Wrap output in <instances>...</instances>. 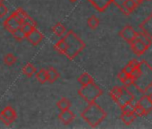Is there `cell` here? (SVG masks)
<instances>
[{"instance_id": "38", "label": "cell", "mask_w": 152, "mask_h": 129, "mask_svg": "<svg viewBox=\"0 0 152 129\" xmlns=\"http://www.w3.org/2000/svg\"><path fill=\"white\" fill-rule=\"evenodd\" d=\"M69 1H70V2H72V3H74V2L77 1V0H69Z\"/></svg>"}, {"instance_id": "25", "label": "cell", "mask_w": 152, "mask_h": 129, "mask_svg": "<svg viewBox=\"0 0 152 129\" xmlns=\"http://www.w3.org/2000/svg\"><path fill=\"white\" fill-rule=\"evenodd\" d=\"M13 37L17 40V41H23L24 39H26V34L23 32V31L22 30V28H18L16 30H15L14 32H11Z\"/></svg>"}, {"instance_id": "14", "label": "cell", "mask_w": 152, "mask_h": 129, "mask_svg": "<svg viewBox=\"0 0 152 129\" xmlns=\"http://www.w3.org/2000/svg\"><path fill=\"white\" fill-rule=\"evenodd\" d=\"M120 117L125 125H130L131 124H132L135 121L137 115L134 112H122Z\"/></svg>"}, {"instance_id": "8", "label": "cell", "mask_w": 152, "mask_h": 129, "mask_svg": "<svg viewBox=\"0 0 152 129\" xmlns=\"http://www.w3.org/2000/svg\"><path fill=\"white\" fill-rule=\"evenodd\" d=\"M119 36L124 41L130 44L132 41H133L137 38V32L133 29L132 26L126 25L119 32Z\"/></svg>"}, {"instance_id": "28", "label": "cell", "mask_w": 152, "mask_h": 129, "mask_svg": "<svg viewBox=\"0 0 152 129\" xmlns=\"http://www.w3.org/2000/svg\"><path fill=\"white\" fill-rule=\"evenodd\" d=\"M124 4L125 5V7L132 13L136 8H137V7L139 6L138 4H137V2L135 1V0H124Z\"/></svg>"}, {"instance_id": "3", "label": "cell", "mask_w": 152, "mask_h": 129, "mask_svg": "<svg viewBox=\"0 0 152 129\" xmlns=\"http://www.w3.org/2000/svg\"><path fill=\"white\" fill-rule=\"evenodd\" d=\"M63 38L67 46L64 56L69 60H73L86 47L85 42L72 30H70Z\"/></svg>"}, {"instance_id": "10", "label": "cell", "mask_w": 152, "mask_h": 129, "mask_svg": "<svg viewBox=\"0 0 152 129\" xmlns=\"http://www.w3.org/2000/svg\"><path fill=\"white\" fill-rule=\"evenodd\" d=\"M140 32L146 34L150 40H152V14H150L144 21L139 25Z\"/></svg>"}, {"instance_id": "5", "label": "cell", "mask_w": 152, "mask_h": 129, "mask_svg": "<svg viewBox=\"0 0 152 129\" xmlns=\"http://www.w3.org/2000/svg\"><path fill=\"white\" fill-rule=\"evenodd\" d=\"M16 118H17L16 111L11 106L5 107V108L0 112V120L7 126L13 124Z\"/></svg>"}, {"instance_id": "18", "label": "cell", "mask_w": 152, "mask_h": 129, "mask_svg": "<svg viewBox=\"0 0 152 129\" xmlns=\"http://www.w3.org/2000/svg\"><path fill=\"white\" fill-rule=\"evenodd\" d=\"M36 79L37 81L41 84H44L45 83L48 82V71L44 68L39 70L37 73H36Z\"/></svg>"}, {"instance_id": "32", "label": "cell", "mask_w": 152, "mask_h": 129, "mask_svg": "<svg viewBox=\"0 0 152 129\" xmlns=\"http://www.w3.org/2000/svg\"><path fill=\"white\" fill-rule=\"evenodd\" d=\"M134 108H135V106H133L132 103H128L123 108H121V110L122 112H134Z\"/></svg>"}, {"instance_id": "20", "label": "cell", "mask_w": 152, "mask_h": 129, "mask_svg": "<svg viewBox=\"0 0 152 129\" xmlns=\"http://www.w3.org/2000/svg\"><path fill=\"white\" fill-rule=\"evenodd\" d=\"M65 27L64 26L63 23H57L56 24H55L52 28V32L55 35L58 36V37H62L64 33H65Z\"/></svg>"}, {"instance_id": "15", "label": "cell", "mask_w": 152, "mask_h": 129, "mask_svg": "<svg viewBox=\"0 0 152 129\" xmlns=\"http://www.w3.org/2000/svg\"><path fill=\"white\" fill-rule=\"evenodd\" d=\"M22 71H23V74L28 78H31L37 73V69H36L35 66L31 63H27L23 67Z\"/></svg>"}, {"instance_id": "27", "label": "cell", "mask_w": 152, "mask_h": 129, "mask_svg": "<svg viewBox=\"0 0 152 129\" xmlns=\"http://www.w3.org/2000/svg\"><path fill=\"white\" fill-rule=\"evenodd\" d=\"M137 38L140 39V40H142L144 43H146L148 47H150L152 45V40H150L146 34H144L142 32H137Z\"/></svg>"}, {"instance_id": "13", "label": "cell", "mask_w": 152, "mask_h": 129, "mask_svg": "<svg viewBox=\"0 0 152 129\" xmlns=\"http://www.w3.org/2000/svg\"><path fill=\"white\" fill-rule=\"evenodd\" d=\"M76 116L75 114L69 109H66V110H63L59 113L58 115V118L59 120L64 124V125H70L74 119H75Z\"/></svg>"}, {"instance_id": "2", "label": "cell", "mask_w": 152, "mask_h": 129, "mask_svg": "<svg viewBox=\"0 0 152 129\" xmlns=\"http://www.w3.org/2000/svg\"><path fill=\"white\" fill-rule=\"evenodd\" d=\"M107 116V112L98 103H96V101L88 103V106L81 114L82 118L91 127H96L100 125Z\"/></svg>"}, {"instance_id": "9", "label": "cell", "mask_w": 152, "mask_h": 129, "mask_svg": "<svg viewBox=\"0 0 152 129\" xmlns=\"http://www.w3.org/2000/svg\"><path fill=\"white\" fill-rule=\"evenodd\" d=\"M130 48L132 49V51L138 56H142L148 49V46L144 43L142 40H140V39L136 38L133 41H132L130 43Z\"/></svg>"}, {"instance_id": "33", "label": "cell", "mask_w": 152, "mask_h": 129, "mask_svg": "<svg viewBox=\"0 0 152 129\" xmlns=\"http://www.w3.org/2000/svg\"><path fill=\"white\" fill-rule=\"evenodd\" d=\"M119 9H120V11L124 15H126V16H128V15H130L131 14H132V12L125 7V5L123 3V4H121V5H119L118 7H117Z\"/></svg>"}, {"instance_id": "21", "label": "cell", "mask_w": 152, "mask_h": 129, "mask_svg": "<svg viewBox=\"0 0 152 129\" xmlns=\"http://www.w3.org/2000/svg\"><path fill=\"white\" fill-rule=\"evenodd\" d=\"M56 107L61 110V111H63V110H66V109H69L70 108H71V102H70V100L67 99V98H61L58 101H57V103H56Z\"/></svg>"}, {"instance_id": "12", "label": "cell", "mask_w": 152, "mask_h": 129, "mask_svg": "<svg viewBox=\"0 0 152 129\" xmlns=\"http://www.w3.org/2000/svg\"><path fill=\"white\" fill-rule=\"evenodd\" d=\"M26 39L28 40V41L31 44H32L33 46H37L44 39V35L42 34V32H40L39 30H37V28H35L30 34L27 35Z\"/></svg>"}, {"instance_id": "22", "label": "cell", "mask_w": 152, "mask_h": 129, "mask_svg": "<svg viewBox=\"0 0 152 129\" xmlns=\"http://www.w3.org/2000/svg\"><path fill=\"white\" fill-rule=\"evenodd\" d=\"M78 82L82 85H87V84L94 82V80H93L92 76L91 75H89L88 73H83L78 77Z\"/></svg>"}, {"instance_id": "23", "label": "cell", "mask_w": 152, "mask_h": 129, "mask_svg": "<svg viewBox=\"0 0 152 129\" xmlns=\"http://www.w3.org/2000/svg\"><path fill=\"white\" fill-rule=\"evenodd\" d=\"M123 91H124V86L123 87H119V86H115L114 87L110 92H109V95L111 97V99L115 102L117 100V99L121 96V94L123 93Z\"/></svg>"}, {"instance_id": "16", "label": "cell", "mask_w": 152, "mask_h": 129, "mask_svg": "<svg viewBox=\"0 0 152 129\" xmlns=\"http://www.w3.org/2000/svg\"><path fill=\"white\" fill-rule=\"evenodd\" d=\"M137 104L140 105L141 107H143L146 111L148 112V114H149L152 111V104L150 103V101L148 99V96L146 94H142V96L140 98V100H138Z\"/></svg>"}, {"instance_id": "30", "label": "cell", "mask_w": 152, "mask_h": 129, "mask_svg": "<svg viewBox=\"0 0 152 129\" xmlns=\"http://www.w3.org/2000/svg\"><path fill=\"white\" fill-rule=\"evenodd\" d=\"M22 30L23 31V32L26 34V36L28 35V34H30L35 28H36V26H34V25H32V24H30V23H23V25H22Z\"/></svg>"}, {"instance_id": "37", "label": "cell", "mask_w": 152, "mask_h": 129, "mask_svg": "<svg viewBox=\"0 0 152 129\" xmlns=\"http://www.w3.org/2000/svg\"><path fill=\"white\" fill-rule=\"evenodd\" d=\"M135 1L137 2V4H138V5H140V4L144 1V0H135Z\"/></svg>"}, {"instance_id": "36", "label": "cell", "mask_w": 152, "mask_h": 129, "mask_svg": "<svg viewBox=\"0 0 152 129\" xmlns=\"http://www.w3.org/2000/svg\"><path fill=\"white\" fill-rule=\"evenodd\" d=\"M147 96H148V100H149V101H150V103L152 104V92H151V93H149V94H148Z\"/></svg>"}, {"instance_id": "6", "label": "cell", "mask_w": 152, "mask_h": 129, "mask_svg": "<svg viewBox=\"0 0 152 129\" xmlns=\"http://www.w3.org/2000/svg\"><path fill=\"white\" fill-rule=\"evenodd\" d=\"M134 100V93L126 86H124V91L123 93L121 94V96L117 99V100L115 101V103L121 108H123L124 106H125L128 103H132Z\"/></svg>"}, {"instance_id": "4", "label": "cell", "mask_w": 152, "mask_h": 129, "mask_svg": "<svg viewBox=\"0 0 152 129\" xmlns=\"http://www.w3.org/2000/svg\"><path fill=\"white\" fill-rule=\"evenodd\" d=\"M78 94L87 103H91L96 101V100L103 94V91L97 84L92 82L87 85H83V87L78 90Z\"/></svg>"}, {"instance_id": "31", "label": "cell", "mask_w": 152, "mask_h": 129, "mask_svg": "<svg viewBox=\"0 0 152 129\" xmlns=\"http://www.w3.org/2000/svg\"><path fill=\"white\" fill-rule=\"evenodd\" d=\"M14 13H15V14L17 15V17L22 21V23H23V21L28 16V15H27L22 8H18V9H17L16 11H15Z\"/></svg>"}, {"instance_id": "7", "label": "cell", "mask_w": 152, "mask_h": 129, "mask_svg": "<svg viewBox=\"0 0 152 129\" xmlns=\"http://www.w3.org/2000/svg\"><path fill=\"white\" fill-rule=\"evenodd\" d=\"M22 25H23L22 21L17 17V15L15 13H13L10 16H8L4 23V27L10 32H14L18 28H21Z\"/></svg>"}, {"instance_id": "26", "label": "cell", "mask_w": 152, "mask_h": 129, "mask_svg": "<svg viewBox=\"0 0 152 129\" xmlns=\"http://www.w3.org/2000/svg\"><path fill=\"white\" fill-rule=\"evenodd\" d=\"M16 56L12 54V53H7L5 56H4V63L7 64L8 67H11V66H14V64L16 63Z\"/></svg>"}, {"instance_id": "17", "label": "cell", "mask_w": 152, "mask_h": 129, "mask_svg": "<svg viewBox=\"0 0 152 129\" xmlns=\"http://www.w3.org/2000/svg\"><path fill=\"white\" fill-rule=\"evenodd\" d=\"M47 71H48V82L50 84L55 83L60 77L59 72L55 67H48V69Z\"/></svg>"}, {"instance_id": "1", "label": "cell", "mask_w": 152, "mask_h": 129, "mask_svg": "<svg viewBox=\"0 0 152 129\" xmlns=\"http://www.w3.org/2000/svg\"><path fill=\"white\" fill-rule=\"evenodd\" d=\"M133 85L141 94H145L152 87V67L147 61L140 62L139 75L134 79Z\"/></svg>"}, {"instance_id": "35", "label": "cell", "mask_w": 152, "mask_h": 129, "mask_svg": "<svg viewBox=\"0 0 152 129\" xmlns=\"http://www.w3.org/2000/svg\"><path fill=\"white\" fill-rule=\"evenodd\" d=\"M128 76H129V75H128L124 70H123V69H122V70L118 73V75H117V78L120 80L121 83H123Z\"/></svg>"}, {"instance_id": "34", "label": "cell", "mask_w": 152, "mask_h": 129, "mask_svg": "<svg viewBox=\"0 0 152 129\" xmlns=\"http://www.w3.org/2000/svg\"><path fill=\"white\" fill-rule=\"evenodd\" d=\"M8 13V8L5 4H0V18H3Z\"/></svg>"}, {"instance_id": "39", "label": "cell", "mask_w": 152, "mask_h": 129, "mask_svg": "<svg viewBox=\"0 0 152 129\" xmlns=\"http://www.w3.org/2000/svg\"><path fill=\"white\" fill-rule=\"evenodd\" d=\"M5 2V0H0V4H4Z\"/></svg>"}, {"instance_id": "24", "label": "cell", "mask_w": 152, "mask_h": 129, "mask_svg": "<svg viewBox=\"0 0 152 129\" xmlns=\"http://www.w3.org/2000/svg\"><path fill=\"white\" fill-rule=\"evenodd\" d=\"M99 23H100V21H99V19L96 15H91V16L88 19V21H87V24H88V26H89L91 30L97 29V28L99 27Z\"/></svg>"}, {"instance_id": "11", "label": "cell", "mask_w": 152, "mask_h": 129, "mask_svg": "<svg viewBox=\"0 0 152 129\" xmlns=\"http://www.w3.org/2000/svg\"><path fill=\"white\" fill-rule=\"evenodd\" d=\"M89 1L97 11L102 13L107 10V8L114 2V0H87Z\"/></svg>"}, {"instance_id": "29", "label": "cell", "mask_w": 152, "mask_h": 129, "mask_svg": "<svg viewBox=\"0 0 152 129\" xmlns=\"http://www.w3.org/2000/svg\"><path fill=\"white\" fill-rule=\"evenodd\" d=\"M134 113L138 116V117H145L148 115V112L146 111V109L141 107L140 105L139 104H136L135 105V108H134Z\"/></svg>"}, {"instance_id": "19", "label": "cell", "mask_w": 152, "mask_h": 129, "mask_svg": "<svg viewBox=\"0 0 152 129\" xmlns=\"http://www.w3.org/2000/svg\"><path fill=\"white\" fill-rule=\"evenodd\" d=\"M54 48L56 51H57L59 54H62V55H64L65 51H66V48H67V46H66V43L64 40V38H62L60 40H58L55 45H54Z\"/></svg>"}]
</instances>
